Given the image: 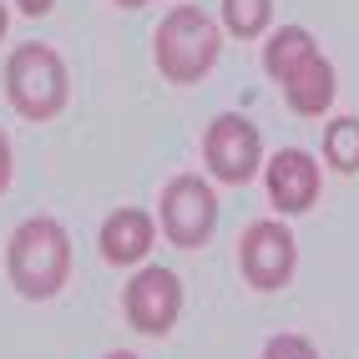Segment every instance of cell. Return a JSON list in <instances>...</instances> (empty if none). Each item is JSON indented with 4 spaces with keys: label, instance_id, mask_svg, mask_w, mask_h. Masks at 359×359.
<instances>
[{
    "label": "cell",
    "instance_id": "1",
    "mask_svg": "<svg viewBox=\"0 0 359 359\" xmlns=\"http://www.w3.org/2000/svg\"><path fill=\"white\" fill-rule=\"evenodd\" d=\"M6 269L15 294L26 299H51L66 289L71 278V238L56 218H26L11 233V248H6Z\"/></svg>",
    "mask_w": 359,
    "mask_h": 359
},
{
    "label": "cell",
    "instance_id": "2",
    "mask_svg": "<svg viewBox=\"0 0 359 359\" xmlns=\"http://www.w3.org/2000/svg\"><path fill=\"white\" fill-rule=\"evenodd\" d=\"M152 51H157V71L167 81L193 86V81H203L208 71L218 66V56H223V26L203 6H177V11L162 15Z\"/></svg>",
    "mask_w": 359,
    "mask_h": 359
},
{
    "label": "cell",
    "instance_id": "3",
    "mask_svg": "<svg viewBox=\"0 0 359 359\" xmlns=\"http://www.w3.org/2000/svg\"><path fill=\"white\" fill-rule=\"evenodd\" d=\"M6 97L20 116L31 122H51V116L66 107V61L41 41L15 46L6 61Z\"/></svg>",
    "mask_w": 359,
    "mask_h": 359
},
{
    "label": "cell",
    "instance_id": "4",
    "mask_svg": "<svg viewBox=\"0 0 359 359\" xmlns=\"http://www.w3.org/2000/svg\"><path fill=\"white\" fill-rule=\"evenodd\" d=\"M218 228V193L198 172H177L162 187V233L177 248H203Z\"/></svg>",
    "mask_w": 359,
    "mask_h": 359
},
{
    "label": "cell",
    "instance_id": "5",
    "mask_svg": "<svg viewBox=\"0 0 359 359\" xmlns=\"http://www.w3.org/2000/svg\"><path fill=\"white\" fill-rule=\"evenodd\" d=\"M203 162H208V172L218 182H228V187L248 182L263 167V137H258V127L248 122V116H238V111L212 116L208 132H203Z\"/></svg>",
    "mask_w": 359,
    "mask_h": 359
},
{
    "label": "cell",
    "instance_id": "6",
    "mask_svg": "<svg viewBox=\"0 0 359 359\" xmlns=\"http://www.w3.org/2000/svg\"><path fill=\"white\" fill-rule=\"evenodd\" d=\"M294 263H299V248H294V233L273 223V218H258L243 243H238V269L253 283L258 294H278L283 283L294 278Z\"/></svg>",
    "mask_w": 359,
    "mask_h": 359
},
{
    "label": "cell",
    "instance_id": "7",
    "mask_svg": "<svg viewBox=\"0 0 359 359\" xmlns=\"http://www.w3.org/2000/svg\"><path fill=\"white\" fill-rule=\"evenodd\" d=\"M122 309L137 334H167L182 314V278L172 269H137L127 278Z\"/></svg>",
    "mask_w": 359,
    "mask_h": 359
},
{
    "label": "cell",
    "instance_id": "8",
    "mask_svg": "<svg viewBox=\"0 0 359 359\" xmlns=\"http://www.w3.org/2000/svg\"><path fill=\"white\" fill-rule=\"evenodd\" d=\"M263 187H269V203L283 218H299V212H309L319 203V162L299 147H283L263 167Z\"/></svg>",
    "mask_w": 359,
    "mask_h": 359
},
{
    "label": "cell",
    "instance_id": "9",
    "mask_svg": "<svg viewBox=\"0 0 359 359\" xmlns=\"http://www.w3.org/2000/svg\"><path fill=\"white\" fill-rule=\"evenodd\" d=\"M152 243H157V223H152V212H142V208H116L102 223V258L116 263V269L142 263L152 253Z\"/></svg>",
    "mask_w": 359,
    "mask_h": 359
},
{
    "label": "cell",
    "instance_id": "10",
    "mask_svg": "<svg viewBox=\"0 0 359 359\" xmlns=\"http://www.w3.org/2000/svg\"><path fill=\"white\" fill-rule=\"evenodd\" d=\"M283 86V97H289V107L299 111V116H324L329 111V102H334V66H329V56L324 51H314L309 61H299L289 76L278 81Z\"/></svg>",
    "mask_w": 359,
    "mask_h": 359
},
{
    "label": "cell",
    "instance_id": "11",
    "mask_svg": "<svg viewBox=\"0 0 359 359\" xmlns=\"http://www.w3.org/2000/svg\"><path fill=\"white\" fill-rule=\"evenodd\" d=\"M314 51H319V46H314V36H309L304 26H283V31L269 36V46H263V71H269L273 81H283L299 61H309Z\"/></svg>",
    "mask_w": 359,
    "mask_h": 359
},
{
    "label": "cell",
    "instance_id": "12",
    "mask_svg": "<svg viewBox=\"0 0 359 359\" xmlns=\"http://www.w3.org/2000/svg\"><path fill=\"white\" fill-rule=\"evenodd\" d=\"M324 157L334 172H359V116H334L324 127Z\"/></svg>",
    "mask_w": 359,
    "mask_h": 359
},
{
    "label": "cell",
    "instance_id": "13",
    "mask_svg": "<svg viewBox=\"0 0 359 359\" xmlns=\"http://www.w3.org/2000/svg\"><path fill=\"white\" fill-rule=\"evenodd\" d=\"M269 20H273V0H223V31L238 41L263 36Z\"/></svg>",
    "mask_w": 359,
    "mask_h": 359
},
{
    "label": "cell",
    "instance_id": "14",
    "mask_svg": "<svg viewBox=\"0 0 359 359\" xmlns=\"http://www.w3.org/2000/svg\"><path fill=\"white\" fill-rule=\"evenodd\" d=\"M258 359H319V349L304 339V334H273L269 344H263Z\"/></svg>",
    "mask_w": 359,
    "mask_h": 359
},
{
    "label": "cell",
    "instance_id": "15",
    "mask_svg": "<svg viewBox=\"0 0 359 359\" xmlns=\"http://www.w3.org/2000/svg\"><path fill=\"white\" fill-rule=\"evenodd\" d=\"M11 167H15V162H11V137L0 132V193L11 187Z\"/></svg>",
    "mask_w": 359,
    "mask_h": 359
},
{
    "label": "cell",
    "instance_id": "16",
    "mask_svg": "<svg viewBox=\"0 0 359 359\" xmlns=\"http://www.w3.org/2000/svg\"><path fill=\"white\" fill-rule=\"evenodd\" d=\"M15 6H20V11H26V15H46V11H51V6H56V0H15Z\"/></svg>",
    "mask_w": 359,
    "mask_h": 359
},
{
    "label": "cell",
    "instance_id": "17",
    "mask_svg": "<svg viewBox=\"0 0 359 359\" xmlns=\"http://www.w3.org/2000/svg\"><path fill=\"white\" fill-rule=\"evenodd\" d=\"M116 6H127V11H137V6H147V0H116Z\"/></svg>",
    "mask_w": 359,
    "mask_h": 359
},
{
    "label": "cell",
    "instance_id": "18",
    "mask_svg": "<svg viewBox=\"0 0 359 359\" xmlns=\"http://www.w3.org/2000/svg\"><path fill=\"white\" fill-rule=\"evenodd\" d=\"M6 26H11V15H6V6H0V36H6Z\"/></svg>",
    "mask_w": 359,
    "mask_h": 359
},
{
    "label": "cell",
    "instance_id": "19",
    "mask_svg": "<svg viewBox=\"0 0 359 359\" xmlns=\"http://www.w3.org/2000/svg\"><path fill=\"white\" fill-rule=\"evenodd\" d=\"M107 359H137V354H127V349H116V354H107Z\"/></svg>",
    "mask_w": 359,
    "mask_h": 359
}]
</instances>
